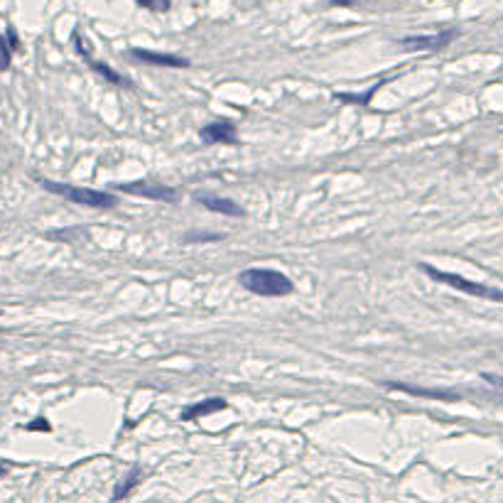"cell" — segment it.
<instances>
[{
  "mask_svg": "<svg viewBox=\"0 0 503 503\" xmlns=\"http://www.w3.org/2000/svg\"><path fill=\"white\" fill-rule=\"evenodd\" d=\"M241 287L261 297H287L295 292V282L280 270L273 268H248L238 275Z\"/></svg>",
  "mask_w": 503,
  "mask_h": 503,
  "instance_id": "6da1fadb",
  "label": "cell"
},
{
  "mask_svg": "<svg viewBox=\"0 0 503 503\" xmlns=\"http://www.w3.org/2000/svg\"><path fill=\"white\" fill-rule=\"evenodd\" d=\"M39 187L47 192L57 194V197L67 199V202L81 204L89 209H116L118 197L116 194L101 192V189H89V187H77V184H64V182H52V179H39Z\"/></svg>",
  "mask_w": 503,
  "mask_h": 503,
  "instance_id": "7a4b0ae2",
  "label": "cell"
},
{
  "mask_svg": "<svg viewBox=\"0 0 503 503\" xmlns=\"http://www.w3.org/2000/svg\"><path fill=\"white\" fill-rule=\"evenodd\" d=\"M417 268H420L425 275H430L432 280L442 282V285L455 287L457 292H464V295H471V297H481V300L501 302L503 305V290H499V287H489V285H481V282L466 280V277L457 275V273H445L435 266H427V263H420Z\"/></svg>",
  "mask_w": 503,
  "mask_h": 503,
  "instance_id": "3957f363",
  "label": "cell"
},
{
  "mask_svg": "<svg viewBox=\"0 0 503 503\" xmlns=\"http://www.w3.org/2000/svg\"><path fill=\"white\" fill-rule=\"evenodd\" d=\"M457 37H459V30H442L437 34H407L398 39V44L407 52H440L450 47Z\"/></svg>",
  "mask_w": 503,
  "mask_h": 503,
  "instance_id": "277c9868",
  "label": "cell"
},
{
  "mask_svg": "<svg viewBox=\"0 0 503 503\" xmlns=\"http://www.w3.org/2000/svg\"><path fill=\"white\" fill-rule=\"evenodd\" d=\"M116 192H126V194H136L143 199H152V202H165V204H177L179 194L174 189L165 187V184H152L148 179L141 182H126V184H116Z\"/></svg>",
  "mask_w": 503,
  "mask_h": 503,
  "instance_id": "5b68a950",
  "label": "cell"
},
{
  "mask_svg": "<svg viewBox=\"0 0 503 503\" xmlns=\"http://www.w3.org/2000/svg\"><path fill=\"white\" fill-rule=\"evenodd\" d=\"M72 39H74V47H77V52H79V57L84 59V62L89 64V67L93 69L96 74H101L103 79H106L108 84H116V86H126V89H131L133 84L128 81V79H123L118 72H113L108 64H103V62H96V59H91V54L86 52V47H84V39H81V34H79V30H74V34H72Z\"/></svg>",
  "mask_w": 503,
  "mask_h": 503,
  "instance_id": "8992f818",
  "label": "cell"
},
{
  "mask_svg": "<svg viewBox=\"0 0 503 503\" xmlns=\"http://www.w3.org/2000/svg\"><path fill=\"white\" fill-rule=\"evenodd\" d=\"M199 138H202L204 145H236V126L231 121H216L209 123L199 131Z\"/></svg>",
  "mask_w": 503,
  "mask_h": 503,
  "instance_id": "52a82bcc",
  "label": "cell"
},
{
  "mask_svg": "<svg viewBox=\"0 0 503 503\" xmlns=\"http://www.w3.org/2000/svg\"><path fill=\"white\" fill-rule=\"evenodd\" d=\"M131 57L141 59V62L145 64H152V67H167V69H189L192 67V62L184 57H179V54H167V52H152V49H143V47H133Z\"/></svg>",
  "mask_w": 503,
  "mask_h": 503,
  "instance_id": "ba28073f",
  "label": "cell"
},
{
  "mask_svg": "<svg viewBox=\"0 0 503 503\" xmlns=\"http://www.w3.org/2000/svg\"><path fill=\"white\" fill-rule=\"evenodd\" d=\"M197 202L202 204L204 209L214 214H223V216H233V218H243L246 216V209L241 207L238 202L226 197H209V194H197Z\"/></svg>",
  "mask_w": 503,
  "mask_h": 503,
  "instance_id": "9c48e42d",
  "label": "cell"
},
{
  "mask_svg": "<svg viewBox=\"0 0 503 503\" xmlns=\"http://www.w3.org/2000/svg\"><path fill=\"white\" fill-rule=\"evenodd\" d=\"M383 386H386L388 391H403V393H407V396H417V398H432V400H459L457 393L435 391V388H420V386H410V383H398V381L388 383L386 381Z\"/></svg>",
  "mask_w": 503,
  "mask_h": 503,
  "instance_id": "30bf717a",
  "label": "cell"
},
{
  "mask_svg": "<svg viewBox=\"0 0 503 503\" xmlns=\"http://www.w3.org/2000/svg\"><path fill=\"white\" fill-rule=\"evenodd\" d=\"M226 407H228V403L223 400V398H207V400L194 403V405L184 407L182 415H179V420H182V422L199 420V417H207V415H211V412L226 410Z\"/></svg>",
  "mask_w": 503,
  "mask_h": 503,
  "instance_id": "8fae6325",
  "label": "cell"
},
{
  "mask_svg": "<svg viewBox=\"0 0 503 503\" xmlns=\"http://www.w3.org/2000/svg\"><path fill=\"white\" fill-rule=\"evenodd\" d=\"M386 81H388V79H381L376 86H371L368 91H363V93H337V98H339V101H344V103H351V106H368V103H371V98H373V93H376Z\"/></svg>",
  "mask_w": 503,
  "mask_h": 503,
  "instance_id": "7c38bea8",
  "label": "cell"
},
{
  "mask_svg": "<svg viewBox=\"0 0 503 503\" xmlns=\"http://www.w3.org/2000/svg\"><path fill=\"white\" fill-rule=\"evenodd\" d=\"M138 481H141V469H133V471H128L126 474V479L118 484V489L113 491V501H123L128 494H131L133 489L138 486Z\"/></svg>",
  "mask_w": 503,
  "mask_h": 503,
  "instance_id": "4fadbf2b",
  "label": "cell"
},
{
  "mask_svg": "<svg viewBox=\"0 0 503 503\" xmlns=\"http://www.w3.org/2000/svg\"><path fill=\"white\" fill-rule=\"evenodd\" d=\"M141 8L150 10V13H167L172 10V0H136Z\"/></svg>",
  "mask_w": 503,
  "mask_h": 503,
  "instance_id": "5bb4252c",
  "label": "cell"
},
{
  "mask_svg": "<svg viewBox=\"0 0 503 503\" xmlns=\"http://www.w3.org/2000/svg\"><path fill=\"white\" fill-rule=\"evenodd\" d=\"M13 49H10L8 39H5V34H0V72H8L10 69V62H13Z\"/></svg>",
  "mask_w": 503,
  "mask_h": 503,
  "instance_id": "9a60e30c",
  "label": "cell"
},
{
  "mask_svg": "<svg viewBox=\"0 0 503 503\" xmlns=\"http://www.w3.org/2000/svg\"><path fill=\"white\" fill-rule=\"evenodd\" d=\"M221 233H199V236H194V233H189V236L182 238V243H209V241H221Z\"/></svg>",
  "mask_w": 503,
  "mask_h": 503,
  "instance_id": "2e32d148",
  "label": "cell"
},
{
  "mask_svg": "<svg viewBox=\"0 0 503 503\" xmlns=\"http://www.w3.org/2000/svg\"><path fill=\"white\" fill-rule=\"evenodd\" d=\"M25 430H30V432H49L52 427H49V422L44 420V417H37V420L30 422V425L25 427Z\"/></svg>",
  "mask_w": 503,
  "mask_h": 503,
  "instance_id": "e0dca14e",
  "label": "cell"
},
{
  "mask_svg": "<svg viewBox=\"0 0 503 503\" xmlns=\"http://www.w3.org/2000/svg\"><path fill=\"white\" fill-rule=\"evenodd\" d=\"M5 39H8L10 49H13V52H18V49H20V37H18V32H15V27L5 30Z\"/></svg>",
  "mask_w": 503,
  "mask_h": 503,
  "instance_id": "ac0fdd59",
  "label": "cell"
},
{
  "mask_svg": "<svg viewBox=\"0 0 503 503\" xmlns=\"http://www.w3.org/2000/svg\"><path fill=\"white\" fill-rule=\"evenodd\" d=\"M481 378H484L486 383H491L494 388H499V391L503 393V378L501 376H494V373H481Z\"/></svg>",
  "mask_w": 503,
  "mask_h": 503,
  "instance_id": "d6986e66",
  "label": "cell"
},
{
  "mask_svg": "<svg viewBox=\"0 0 503 503\" xmlns=\"http://www.w3.org/2000/svg\"><path fill=\"white\" fill-rule=\"evenodd\" d=\"M361 0H329V5H334V8H353V5H358Z\"/></svg>",
  "mask_w": 503,
  "mask_h": 503,
  "instance_id": "ffe728a7",
  "label": "cell"
},
{
  "mask_svg": "<svg viewBox=\"0 0 503 503\" xmlns=\"http://www.w3.org/2000/svg\"><path fill=\"white\" fill-rule=\"evenodd\" d=\"M5 471H8V469H5V464H3V462H0V479H3V476H5Z\"/></svg>",
  "mask_w": 503,
  "mask_h": 503,
  "instance_id": "44dd1931",
  "label": "cell"
}]
</instances>
